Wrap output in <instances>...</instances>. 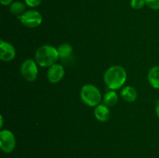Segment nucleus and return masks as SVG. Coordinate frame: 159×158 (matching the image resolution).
Returning a JSON list of instances; mask_svg holds the SVG:
<instances>
[{
    "instance_id": "nucleus-1",
    "label": "nucleus",
    "mask_w": 159,
    "mask_h": 158,
    "mask_svg": "<svg viewBox=\"0 0 159 158\" xmlns=\"http://www.w3.org/2000/svg\"><path fill=\"white\" fill-rule=\"evenodd\" d=\"M104 82L111 90L120 89L127 80V71L123 67L114 65L106 71L103 76Z\"/></svg>"
},
{
    "instance_id": "nucleus-2",
    "label": "nucleus",
    "mask_w": 159,
    "mask_h": 158,
    "mask_svg": "<svg viewBox=\"0 0 159 158\" xmlns=\"http://www.w3.org/2000/svg\"><path fill=\"white\" fill-rule=\"evenodd\" d=\"M59 56L57 48L51 45H43L35 53V61L40 67H51L58 60Z\"/></svg>"
},
{
    "instance_id": "nucleus-3",
    "label": "nucleus",
    "mask_w": 159,
    "mask_h": 158,
    "mask_svg": "<svg viewBox=\"0 0 159 158\" xmlns=\"http://www.w3.org/2000/svg\"><path fill=\"white\" fill-rule=\"evenodd\" d=\"M80 96L83 103L89 107L97 106L102 100V94L99 89L91 84H87L82 86Z\"/></svg>"
},
{
    "instance_id": "nucleus-4",
    "label": "nucleus",
    "mask_w": 159,
    "mask_h": 158,
    "mask_svg": "<svg viewBox=\"0 0 159 158\" xmlns=\"http://www.w3.org/2000/svg\"><path fill=\"white\" fill-rule=\"evenodd\" d=\"M23 26L28 28H35L40 26L43 21V16L37 10L26 11L23 15L17 17Z\"/></svg>"
},
{
    "instance_id": "nucleus-5",
    "label": "nucleus",
    "mask_w": 159,
    "mask_h": 158,
    "mask_svg": "<svg viewBox=\"0 0 159 158\" xmlns=\"http://www.w3.org/2000/svg\"><path fill=\"white\" fill-rule=\"evenodd\" d=\"M22 76L27 81H34L38 75L37 64L32 59H27L22 63L20 67Z\"/></svg>"
},
{
    "instance_id": "nucleus-6",
    "label": "nucleus",
    "mask_w": 159,
    "mask_h": 158,
    "mask_svg": "<svg viewBox=\"0 0 159 158\" xmlns=\"http://www.w3.org/2000/svg\"><path fill=\"white\" fill-rule=\"evenodd\" d=\"M16 145L15 136L8 129H2L0 132V147L6 153H10L15 149Z\"/></svg>"
},
{
    "instance_id": "nucleus-7",
    "label": "nucleus",
    "mask_w": 159,
    "mask_h": 158,
    "mask_svg": "<svg viewBox=\"0 0 159 158\" xmlns=\"http://www.w3.org/2000/svg\"><path fill=\"white\" fill-rule=\"evenodd\" d=\"M16 57V49L12 44L5 40H0V59L4 62H9Z\"/></svg>"
},
{
    "instance_id": "nucleus-8",
    "label": "nucleus",
    "mask_w": 159,
    "mask_h": 158,
    "mask_svg": "<svg viewBox=\"0 0 159 158\" xmlns=\"http://www.w3.org/2000/svg\"><path fill=\"white\" fill-rule=\"evenodd\" d=\"M65 68L61 64H54V65L50 67L47 74L48 80L51 83L55 84L61 81L65 76Z\"/></svg>"
},
{
    "instance_id": "nucleus-9",
    "label": "nucleus",
    "mask_w": 159,
    "mask_h": 158,
    "mask_svg": "<svg viewBox=\"0 0 159 158\" xmlns=\"http://www.w3.org/2000/svg\"><path fill=\"white\" fill-rule=\"evenodd\" d=\"M94 116L99 122H107L110 117V111L108 106L102 104H99L96 106L94 109Z\"/></svg>"
},
{
    "instance_id": "nucleus-10",
    "label": "nucleus",
    "mask_w": 159,
    "mask_h": 158,
    "mask_svg": "<svg viewBox=\"0 0 159 158\" xmlns=\"http://www.w3.org/2000/svg\"><path fill=\"white\" fill-rule=\"evenodd\" d=\"M120 95L127 102H134L138 98L137 90L132 86H125L120 91Z\"/></svg>"
},
{
    "instance_id": "nucleus-11",
    "label": "nucleus",
    "mask_w": 159,
    "mask_h": 158,
    "mask_svg": "<svg viewBox=\"0 0 159 158\" xmlns=\"http://www.w3.org/2000/svg\"><path fill=\"white\" fill-rule=\"evenodd\" d=\"M148 81L152 88L159 89V66L152 67L148 74Z\"/></svg>"
},
{
    "instance_id": "nucleus-12",
    "label": "nucleus",
    "mask_w": 159,
    "mask_h": 158,
    "mask_svg": "<svg viewBox=\"0 0 159 158\" xmlns=\"http://www.w3.org/2000/svg\"><path fill=\"white\" fill-rule=\"evenodd\" d=\"M57 53H58L59 59L62 60H65L69 58L73 53V47L69 43H62L59 45L57 48Z\"/></svg>"
},
{
    "instance_id": "nucleus-13",
    "label": "nucleus",
    "mask_w": 159,
    "mask_h": 158,
    "mask_svg": "<svg viewBox=\"0 0 159 158\" xmlns=\"http://www.w3.org/2000/svg\"><path fill=\"white\" fill-rule=\"evenodd\" d=\"M118 94L115 90H109L103 96V103L107 106H113L118 102Z\"/></svg>"
},
{
    "instance_id": "nucleus-14",
    "label": "nucleus",
    "mask_w": 159,
    "mask_h": 158,
    "mask_svg": "<svg viewBox=\"0 0 159 158\" xmlns=\"http://www.w3.org/2000/svg\"><path fill=\"white\" fill-rule=\"evenodd\" d=\"M26 6L22 2H14L10 5L9 7V12L11 14L14 15H16L17 17L23 15L26 12Z\"/></svg>"
},
{
    "instance_id": "nucleus-15",
    "label": "nucleus",
    "mask_w": 159,
    "mask_h": 158,
    "mask_svg": "<svg viewBox=\"0 0 159 158\" xmlns=\"http://www.w3.org/2000/svg\"><path fill=\"white\" fill-rule=\"evenodd\" d=\"M145 6L144 0H131L130 1V6L134 9H141Z\"/></svg>"
},
{
    "instance_id": "nucleus-16",
    "label": "nucleus",
    "mask_w": 159,
    "mask_h": 158,
    "mask_svg": "<svg viewBox=\"0 0 159 158\" xmlns=\"http://www.w3.org/2000/svg\"><path fill=\"white\" fill-rule=\"evenodd\" d=\"M145 5L153 10H159V0H144Z\"/></svg>"
},
{
    "instance_id": "nucleus-17",
    "label": "nucleus",
    "mask_w": 159,
    "mask_h": 158,
    "mask_svg": "<svg viewBox=\"0 0 159 158\" xmlns=\"http://www.w3.org/2000/svg\"><path fill=\"white\" fill-rule=\"evenodd\" d=\"M42 2V0H25V3L29 7L35 8L40 6Z\"/></svg>"
},
{
    "instance_id": "nucleus-18",
    "label": "nucleus",
    "mask_w": 159,
    "mask_h": 158,
    "mask_svg": "<svg viewBox=\"0 0 159 158\" xmlns=\"http://www.w3.org/2000/svg\"><path fill=\"white\" fill-rule=\"evenodd\" d=\"M13 0H0L1 4L3 6H8V5H11L12 3Z\"/></svg>"
},
{
    "instance_id": "nucleus-19",
    "label": "nucleus",
    "mask_w": 159,
    "mask_h": 158,
    "mask_svg": "<svg viewBox=\"0 0 159 158\" xmlns=\"http://www.w3.org/2000/svg\"><path fill=\"white\" fill-rule=\"evenodd\" d=\"M155 112H156L157 116L159 118V102L156 105V108H155Z\"/></svg>"
},
{
    "instance_id": "nucleus-20",
    "label": "nucleus",
    "mask_w": 159,
    "mask_h": 158,
    "mask_svg": "<svg viewBox=\"0 0 159 158\" xmlns=\"http://www.w3.org/2000/svg\"><path fill=\"white\" fill-rule=\"evenodd\" d=\"M0 127H1V128H2V126H3V117H2V116H0Z\"/></svg>"
}]
</instances>
